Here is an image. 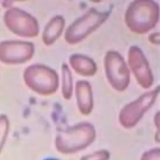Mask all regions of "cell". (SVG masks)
I'll return each instance as SVG.
<instances>
[{"mask_svg": "<svg viewBox=\"0 0 160 160\" xmlns=\"http://www.w3.org/2000/svg\"><path fill=\"white\" fill-rule=\"evenodd\" d=\"M157 89L147 92L139 97L138 99L130 102L124 107L121 111V115L132 114L136 116H141L154 102L158 94Z\"/></svg>", "mask_w": 160, "mask_h": 160, "instance_id": "6", "label": "cell"}, {"mask_svg": "<svg viewBox=\"0 0 160 160\" xmlns=\"http://www.w3.org/2000/svg\"><path fill=\"white\" fill-rule=\"evenodd\" d=\"M104 67L111 85L117 91L125 90L129 83L130 76L122 57L116 52L109 51L105 57Z\"/></svg>", "mask_w": 160, "mask_h": 160, "instance_id": "4", "label": "cell"}, {"mask_svg": "<svg viewBox=\"0 0 160 160\" xmlns=\"http://www.w3.org/2000/svg\"><path fill=\"white\" fill-rule=\"evenodd\" d=\"M159 6L154 1H136L128 6L125 21L131 31L144 34L153 28L158 21Z\"/></svg>", "mask_w": 160, "mask_h": 160, "instance_id": "1", "label": "cell"}, {"mask_svg": "<svg viewBox=\"0 0 160 160\" xmlns=\"http://www.w3.org/2000/svg\"><path fill=\"white\" fill-rule=\"evenodd\" d=\"M108 14L95 9H89L85 14L76 20L67 29L64 38L69 44L82 41L96 30L107 19Z\"/></svg>", "mask_w": 160, "mask_h": 160, "instance_id": "2", "label": "cell"}, {"mask_svg": "<svg viewBox=\"0 0 160 160\" xmlns=\"http://www.w3.org/2000/svg\"><path fill=\"white\" fill-rule=\"evenodd\" d=\"M128 62L131 69L139 84L144 88H149L153 82V77L148 62L138 48L132 46L129 49Z\"/></svg>", "mask_w": 160, "mask_h": 160, "instance_id": "5", "label": "cell"}, {"mask_svg": "<svg viewBox=\"0 0 160 160\" xmlns=\"http://www.w3.org/2000/svg\"><path fill=\"white\" fill-rule=\"evenodd\" d=\"M62 94L64 98L68 99L72 95V79L71 72L66 64H63L62 67Z\"/></svg>", "mask_w": 160, "mask_h": 160, "instance_id": "10", "label": "cell"}, {"mask_svg": "<svg viewBox=\"0 0 160 160\" xmlns=\"http://www.w3.org/2000/svg\"><path fill=\"white\" fill-rule=\"evenodd\" d=\"M69 62L74 71L82 76H92L96 72V63L87 56L73 54L69 58Z\"/></svg>", "mask_w": 160, "mask_h": 160, "instance_id": "8", "label": "cell"}, {"mask_svg": "<svg viewBox=\"0 0 160 160\" xmlns=\"http://www.w3.org/2000/svg\"><path fill=\"white\" fill-rule=\"evenodd\" d=\"M26 81L29 86L39 94H51L58 86V76L56 72L44 65H34L27 69Z\"/></svg>", "mask_w": 160, "mask_h": 160, "instance_id": "3", "label": "cell"}, {"mask_svg": "<svg viewBox=\"0 0 160 160\" xmlns=\"http://www.w3.org/2000/svg\"><path fill=\"white\" fill-rule=\"evenodd\" d=\"M76 94L79 109L84 113L91 111L92 106V98L90 84L87 81H78L76 86Z\"/></svg>", "mask_w": 160, "mask_h": 160, "instance_id": "7", "label": "cell"}, {"mask_svg": "<svg viewBox=\"0 0 160 160\" xmlns=\"http://www.w3.org/2000/svg\"><path fill=\"white\" fill-rule=\"evenodd\" d=\"M64 19L59 16L53 18L46 26L42 39L46 45L52 44L61 35L64 26Z\"/></svg>", "mask_w": 160, "mask_h": 160, "instance_id": "9", "label": "cell"}]
</instances>
